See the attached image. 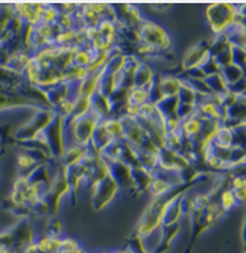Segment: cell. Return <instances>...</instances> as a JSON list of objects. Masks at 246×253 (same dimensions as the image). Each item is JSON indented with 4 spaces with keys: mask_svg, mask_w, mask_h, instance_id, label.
Segmentation results:
<instances>
[{
    "mask_svg": "<svg viewBox=\"0 0 246 253\" xmlns=\"http://www.w3.org/2000/svg\"><path fill=\"white\" fill-rule=\"evenodd\" d=\"M237 205V200L233 194L231 190H227V191H223L222 196H220V202H219V208L223 210V211H230L233 210L234 206Z\"/></svg>",
    "mask_w": 246,
    "mask_h": 253,
    "instance_id": "cell-1",
    "label": "cell"
}]
</instances>
